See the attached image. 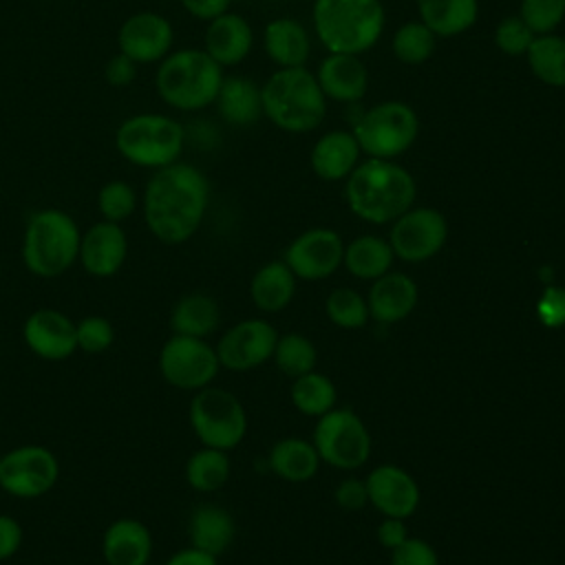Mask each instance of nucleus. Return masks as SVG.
Instances as JSON below:
<instances>
[{
  "instance_id": "nucleus-49",
  "label": "nucleus",
  "mask_w": 565,
  "mask_h": 565,
  "mask_svg": "<svg viewBox=\"0 0 565 565\" xmlns=\"http://www.w3.org/2000/svg\"><path fill=\"white\" fill-rule=\"evenodd\" d=\"M181 7L196 20L210 22L212 18L230 11L232 0H179Z\"/></svg>"
},
{
  "instance_id": "nucleus-29",
  "label": "nucleus",
  "mask_w": 565,
  "mask_h": 565,
  "mask_svg": "<svg viewBox=\"0 0 565 565\" xmlns=\"http://www.w3.org/2000/svg\"><path fill=\"white\" fill-rule=\"evenodd\" d=\"M419 20L437 38H457L479 18V0H415Z\"/></svg>"
},
{
  "instance_id": "nucleus-35",
  "label": "nucleus",
  "mask_w": 565,
  "mask_h": 565,
  "mask_svg": "<svg viewBox=\"0 0 565 565\" xmlns=\"http://www.w3.org/2000/svg\"><path fill=\"white\" fill-rule=\"evenodd\" d=\"M289 395H291V404L298 413H302L307 417H316V419L320 415L329 413L338 399V391H335V384L331 382V377L324 373H318L316 369L294 377Z\"/></svg>"
},
{
  "instance_id": "nucleus-51",
  "label": "nucleus",
  "mask_w": 565,
  "mask_h": 565,
  "mask_svg": "<svg viewBox=\"0 0 565 565\" xmlns=\"http://www.w3.org/2000/svg\"><path fill=\"white\" fill-rule=\"evenodd\" d=\"M530 565H545V563H530Z\"/></svg>"
},
{
  "instance_id": "nucleus-12",
  "label": "nucleus",
  "mask_w": 565,
  "mask_h": 565,
  "mask_svg": "<svg viewBox=\"0 0 565 565\" xmlns=\"http://www.w3.org/2000/svg\"><path fill=\"white\" fill-rule=\"evenodd\" d=\"M60 479L57 455L42 444L13 446L0 455V490L15 499H40Z\"/></svg>"
},
{
  "instance_id": "nucleus-43",
  "label": "nucleus",
  "mask_w": 565,
  "mask_h": 565,
  "mask_svg": "<svg viewBox=\"0 0 565 565\" xmlns=\"http://www.w3.org/2000/svg\"><path fill=\"white\" fill-rule=\"evenodd\" d=\"M536 318L547 329L565 327V287L547 285L536 300Z\"/></svg>"
},
{
  "instance_id": "nucleus-33",
  "label": "nucleus",
  "mask_w": 565,
  "mask_h": 565,
  "mask_svg": "<svg viewBox=\"0 0 565 565\" xmlns=\"http://www.w3.org/2000/svg\"><path fill=\"white\" fill-rule=\"evenodd\" d=\"M232 472V461L227 450H218V448H210V446H201L199 450H194L183 468L185 481L194 492H216L221 490Z\"/></svg>"
},
{
  "instance_id": "nucleus-17",
  "label": "nucleus",
  "mask_w": 565,
  "mask_h": 565,
  "mask_svg": "<svg viewBox=\"0 0 565 565\" xmlns=\"http://www.w3.org/2000/svg\"><path fill=\"white\" fill-rule=\"evenodd\" d=\"M22 340L26 349L40 360H68L77 351L75 320L62 309L40 307L26 316L22 324Z\"/></svg>"
},
{
  "instance_id": "nucleus-3",
  "label": "nucleus",
  "mask_w": 565,
  "mask_h": 565,
  "mask_svg": "<svg viewBox=\"0 0 565 565\" xmlns=\"http://www.w3.org/2000/svg\"><path fill=\"white\" fill-rule=\"evenodd\" d=\"M311 24L327 53L362 55L386 26L382 0H313Z\"/></svg>"
},
{
  "instance_id": "nucleus-48",
  "label": "nucleus",
  "mask_w": 565,
  "mask_h": 565,
  "mask_svg": "<svg viewBox=\"0 0 565 565\" xmlns=\"http://www.w3.org/2000/svg\"><path fill=\"white\" fill-rule=\"evenodd\" d=\"M377 541L382 547L386 550H395L399 543H404L408 539V527L404 523V519H393V516H384L382 523L377 525Z\"/></svg>"
},
{
  "instance_id": "nucleus-19",
  "label": "nucleus",
  "mask_w": 565,
  "mask_h": 565,
  "mask_svg": "<svg viewBox=\"0 0 565 565\" xmlns=\"http://www.w3.org/2000/svg\"><path fill=\"white\" fill-rule=\"evenodd\" d=\"M128 258V236L119 223L99 218L79 238L77 263L93 278H113Z\"/></svg>"
},
{
  "instance_id": "nucleus-50",
  "label": "nucleus",
  "mask_w": 565,
  "mask_h": 565,
  "mask_svg": "<svg viewBox=\"0 0 565 565\" xmlns=\"http://www.w3.org/2000/svg\"><path fill=\"white\" fill-rule=\"evenodd\" d=\"M163 565H218V556L207 554L194 545H188L170 554Z\"/></svg>"
},
{
  "instance_id": "nucleus-21",
  "label": "nucleus",
  "mask_w": 565,
  "mask_h": 565,
  "mask_svg": "<svg viewBox=\"0 0 565 565\" xmlns=\"http://www.w3.org/2000/svg\"><path fill=\"white\" fill-rule=\"evenodd\" d=\"M152 550L150 527L135 516L110 521L102 534V558L106 565H148Z\"/></svg>"
},
{
  "instance_id": "nucleus-52",
  "label": "nucleus",
  "mask_w": 565,
  "mask_h": 565,
  "mask_svg": "<svg viewBox=\"0 0 565 565\" xmlns=\"http://www.w3.org/2000/svg\"><path fill=\"white\" fill-rule=\"evenodd\" d=\"M102 565H106V563H102Z\"/></svg>"
},
{
  "instance_id": "nucleus-46",
  "label": "nucleus",
  "mask_w": 565,
  "mask_h": 565,
  "mask_svg": "<svg viewBox=\"0 0 565 565\" xmlns=\"http://www.w3.org/2000/svg\"><path fill=\"white\" fill-rule=\"evenodd\" d=\"M137 62L130 60L124 53H115L106 64H104V79L113 86V88H126L135 82L137 77Z\"/></svg>"
},
{
  "instance_id": "nucleus-31",
  "label": "nucleus",
  "mask_w": 565,
  "mask_h": 565,
  "mask_svg": "<svg viewBox=\"0 0 565 565\" xmlns=\"http://www.w3.org/2000/svg\"><path fill=\"white\" fill-rule=\"evenodd\" d=\"M296 280L285 260L265 263L249 280V298L263 313H278L294 300Z\"/></svg>"
},
{
  "instance_id": "nucleus-20",
  "label": "nucleus",
  "mask_w": 565,
  "mask_h": 565,
  "mask_svg": "<svg viewBox=\"0 0 565 565\" xmlns=\"http://www.w3.org/2000/svg\"><path fill=\"white\" fill-rule=\"evenodd\" d=\"M313 75L324 97L340 104L360 102L369 88V71L360 55L327 53Z\"/></svg>"
},
{
  "instance_id": "nucleus-13",
  "label": "nucleus",
  "mask_w": 565,
  "mask_h": 565,
  "mask_svg": "<svg viewBox=\"0 0 565 565\" xmlns=\"http://www.w3.org/2000/svg\"><path fill=\"white\" fill-rule=\"evenodd\" d=\"M448 241L446 216L426 205H413L391 223L388 243L395 258L404 263H426L437 256Z\"/></svg>"
},
{
  "instance_id": "nucleus-6",
  "label": "nucleus",
  "mask_w": 565,
  "mask_h": 565,
  "mask_svg": "<svg viewBox=\"0 0 565 565\" xmlns=\"http://www.w3.org/2000/svg\"><path fill=\"white\" fill-rule=\"evenodd\" d=\"M223 77V66L203 49H179L159 62L154 88L168 106L190 113L214 104Z\"/></svg>"
},
{
  "instance_id": "nucleus-38",
  "label": "nucleus",
  "mask_w": 565,
  "mask_h": 565,
  "mask_svg": "<svg viewBox=\"0 0 565 565\" xmlns=\"http://www.w3.org/2000/svg\"><path fill=\"white\" fill-rule=\"evenodd\" d=\"M324 311H327V318L335 327L349 329V331L362 329L366 324V320L371 318L366 298L351 287L333 289L324 300Z\"/></svg>"
},
{
  "instance_id": "nucleus-4",
  "label": "nucleus",
  "mask_w": 565,
  "mask_h": 565,
  "mask_svg": "<svg viewBox=\"0 0 565 565\" xmlns=\"http://www.w3.org/2000/svg\"><path fill=\"white\" fill-rule=\"evenodd\" d=\"M263 117L276 128L302 135L316 130L327 117V97L307 66L278 68L260 86Z\"/></svg>"
},
{
  "instance_id": "nucleus-14",
  "label": "nucleus",
  "mask_w": 565,
  "mask_h": 565,
  "mask_svg": "<svg viewBox=\"0 0 565 565\" xmlns=\"http://www.w3.org/2000/svg\"><path fill=\"white\" fill-rule=\"evenodd\" d=\"M278 342V331L263 318H245L223 331L214 344L221 369L252 371L271 360Z\"/></svg>"
},
{
  "instance_id": "nucleus-1",
  "label": "nucleus",
  "mask_w": 565,
  "mask_h": 565,
  "mask_svg": "<svg viewBox=\"0 0 565 565\" xmlns=\"http://www.w3.org/2000/svg\"><path fill=\"white\" fill-rule=\"evenodd\" d=\"M207 203V177L183 161L154 170L141 194L146 227L163 245L188 243L199 232Z\"/></svg>"
},
{
  "instance_id": "nucleus-30",
  "label": "nucleus",
  "mask_w": 565,
  "mask_h": 565,
  "mask_svg": "<svg viewBox=\"0 0 565 565\" xmlns=\"http://www.w3.org/2000/svg\"><path fill=\"white\" fill-rule=\"evenodd\" d=\"M320 455L316 446L300 437H285L278 439L267 455L269 470L291 483H305L316 477L320 468Z\"/></svg>"
},
{
  "instance_id": "nucleus-45",
  "label": "nucleus",
  "mask_w": 565,
  "mask_h": 565,
  "mask_svg": "<svg viewBox=\"0 0 565 565\" xmlns=\"http://www.w3.org/2000/svg\"><path fill=\"white\" fill-rule=\"evenodd\" d=\"M333 499L338 503V508L347 510V512H358L364 505H369V494H366V483L364 479L358 477H347L335 486Z\"/></svg>"
},
{
  "instance_id": "nucleus-34",
  "label": "nucleus",
  "mask_w": 565,
  "mask_h": 565,
  "mask_svg": "<svg viewBox=\"0 0 565 565\" xmlns=\"http://www.w3.org/2000/svg\"><path fill=\"white\" fill-rule=\"evenodd\" d=\"M532 75L550 86L565 88V38L554 33L536 35L525 53Z\"/></svg>"
},
{
  "instance_id": "nucleus-53",
  "label": "nucleus",
  "mask_w": 565,
  "mask_h": 565,
  "mask_svg": "<svg viewBox=\"0 0 565 565\" xmlns=\"http://www.w3.org/2000/svg\"><path fill=\"white\" fill-rule=\"evenodd\" d=\"M148 565H150V563H148Z\"/></svg>"
},
{
  "instance_id": "nucleus-36",
  "label": "nucleus",
  "mask_w": 565,
  "mask_h": 565,
  "mask_svg": "<svg viewBox=\"0 0 565 565\" xmlns=\"http://www.w3.org/2000/svg\"><path fill=\"white\" fill-rule=\"evenodd\" d=\"M437 46V35L422 22V20H408L391 38V51L395 60L408 66L424 64L433 57Z\"/></svg>"
},
{
  "instance_id": "nucleus-47",
  "label": "nucleus",
  "mask_w": 565,
  "mask_h": 565,
  "mask_svg": "<svg viewBox=\"0 0 565 565\" xmlns=\"http://www.w3.org/2000/svg\"><path fill=\"white\" fill-rule=\"evenodd\" d=\"M24 541V530L20 525V521L11 514L0 512V563L11 561Z\"/></svg>"
},
{
  "instance_id": "nucleus-39",
  "label": "nucleus",
  "mask_w": 565,
  "mask_h": 565,
  "mask_svg": "<svg viewBox=\"0 0 565 565\" xmlns=\"http://www.w3.org/2000/svg\"><path fill=\"white\" fill-rule=\"evenodd\" d=\"M137 207L139 194L128 181L113 179L97 190V212L104 221L121 225L137 212Z\"/></svg>"
},
{
  "instance_id": "nucleus-42",
  "label": "nucleus",
  "mask_w": 565,
  "mask_h": 565,
  "mask_svg": "<svg viewBox=\"0 0 565 565\" xmlns=\"http://www.w3.org/2000/svg\"><path fill=\"white\" fill-rule=\"evenodd\" d=\"M521 20L536 33H554L565 20V0H521Z\"/></svg>"
},
{
  "instance_id": "nucleus-22",
  "label": "nucleus",
  "mask_w": 565,
  "mask_h": 565,
  "mask_svg": "<svg viewBox=\"0 0 565 565\" xmlns=\"http://www.w3.org/2000/svg\"><path fill=\"white\" fill-rule=\"evenodd\" d=\"M419 300L417 282L402 271H386L384 276L375 278L369 294V316L380 324H393L408 318Z\"/></svg>"
},
{
  "instance_id": "nucleus-40",
  "label": "nucleus",
  "mask_w": 565,
  "mask_h": 565,
  "mask_svg": "<svg viewBox=\"0 0 565 565\" xmlns=\"http://www.w3.org/2000/svg\"><path fill=\"white\" fill-rule=\"evenodd\" d=\"M77 351L88 355L106 353L115 342V327L104 316H84L75 322Z\"/></svg>"
},
{
  "instance_id": "nucleus-16",
  "label": "nucleus",
  "mask_w": 565,
  "mask_h": 565,
  "mask_svg": "<svg viewBox=\"0 0 565 565\" xmlns=\"http://www.w3.org/2000/svg\"><path fill=\"white\" fill-rule=\"evenodd\" d=\"M174 44L170 20L157 11H137L128 15L117 31V51L137 64H159Z\"/></svg>"
},
{
  "instance_id": "nucleus-27",
  "label": "nucleus",
  "mask_w": 565,
  "mask_h": 565,
  "mask_svg": "<svg viewBox=\"0 0 565 565\" xmlns=\"http://www.w3.org/2000/svg\"><path fill=\"white\" fill-rule=\"evenodd\" d=\"M170 331L177 335L203 338L212 335L221 324V307L205 291L183 294L170 309Z\"/></svg>"
},
{
  "instance_id": "nucleus-32",
  "label": "nucleus",
  "mask_w": 565,
  "mask_h": 565,
  "mask_svg": "<svg viewBox=\"0 0 565 565\" xmlns=\"http://www.w3.org/2000/svg\"><path fill=\"white\" fill-rule=\"evenodd\" d=\"M393 260L395 254L391 249L388 238H382L377 234H362L344 245L342 265L358 280L373 282L375 278L391 271Z\"/></svg>"
},
{
  "instance_id": "nucleus-2",
  "label": "nucleus",
  "mask_w": 565,
  "mask_h": 565,
  "mask_svg": "<svg viewBox=\"0 0 565 565\" xmlns=\"http://www.w3.org/2000/svg\"><path fill=\"white\" fill-rule=\"evenodd\" d=\"M349 210L371 223L386 225L415 205V177L395 159H364L344 179Z\"/></svg>"
},
{
  "instance_id": "nucleus-11",
  "label": "nucleus",
  "mask_w": 565,
  "mask_h": 565,
  "mask_svg": "<svg viewBox=\"0 0 565 565\" xmlns=\"http://www.w3.org/2000/svg\"><path fill=\"white\" fill-rule=\"evenodd\" d=\"M157 366L166 384L192 393L210 386L221 371L214 344L203 338L177 333L161 344Z\"/></svg>"
},
{
  "instance_id": "nucleus-44",
  "label": "nucleus",
  "mask_w": 565,
  "mask_h": 565,
  "mask_svg": "<svg viewBox=\"0 0 565 565\" xmlns=\"http://www.w3.org/2000/svg\"><path fill=\"white\" fill-rule=\"evenodd\" d=\"M391 565H439V556L428 541L408 536L391 550Z\"/></svg>"
},
{
  "instance_id": "nucleus-9",
  "label": "nucleus",
  "mask_w": 565,
  "mask_h": 565,
  "mask_svg": "<svg viewBox=\"0 0 565 565\" xmlns=\"http://www.w3.org/2000/svg\"><path fill=\"white\" fill-rule=\"evenodd\" d=\"M188 422L201 446L232 450L247 435V413L241 399L221 386L196 391L188 406Z\"/></svg>"
},
{
  "instance_id": "nucleus-8",
  "label": "nucleus",
  "mask_w": 565,
  "mask_h": 565,
  "mask_svg": "<svg viewBox=\"0 0 565 565\" xmlns=\"http://www.w3.org/2000/svg\"><path fill=\"white\" fill-rule=\"evenodd\" d=\"M369 159H397L419 137V117L402 99H384L366 108L351 130Z\"/></svg>"
},
{
  "instance_id": "nucleus-23",
  "label": "nucleus",
  "mask_w": 565,
  "mask_h": 565,
  "mask_svg": "<svg viewBox=\"0 0 565 565\" xmlns=\"http://www.w3.org/2000/svg\"><path fill=\"white\" fill-rule=\"evenodd\" d=\"M252 46L254 29L241 13L225 11L205 26L203 51L223 68L241 64L252 53Z\"/></svg>"
},
{
  "instance_id": "nucleus-41",
  "label": "nucleus",
  "mask_w": 565,
  "mask_h": 565,
  "mask_svg": "<svg viewBox=\"0 0 565 565\" xmlns=\"http://www.w3.org/2000/svg\"><path fill=\"white\" fill-rule=\"evenodd\" d=\"M494 46L508 57H525L530 44L534 42L536 33L521 20V15H505L494 26Z\"/></svg>"
},
{
  "instance_id": "nucleus-7",
  "label": "nucleus",
  "mask_w": 565,
  "mask_h": 565,
  "mask_svg": "<svg viewBox=\"0 0 565 565\" xmlns=\"http://www.w3.org/2000/svg\"><path fill=\"white\" fill-rule=\"evenodd\" d=\"M115 148L128 163L159 170L181 159L185 130L170 115L139 113L117 126Z\"/></svg>"
},
{
  "instance_id": "nucleus-5",
  "label": "nucleus",
  "mask_w": 565,
  "mask_h": 565,
  "mask_svg": "<svg viewBox=\"0 0 565 565\" xmlns=\"http://www.w3.org/2000/svg\"><path fill=\"white\" fill-rule=\"evenodd\" d=\"M82 230L77 221L57 207L35 210L22 234V263L35 278H60L75 263L79 254Z\"/></svg>"
},
{
  "instance_id": "nucleus-18",
  "label": "nucleus",
  "mask_w": 565,
  "mask_h": 565,
  "mask_svg": "<svg viewBox=\"0 0 565 565\" xmlns=\"http://www.w3.org/2000/svg\"><path fill=\"white\" fill-rule=\"evenodd\" d=\"M369 503L382 514L393 519H408L422 499L415 477L397 463L375 466L366 479Z\"/></svg>"
},
{
  "instance_id": "nucleus-10",
  "label": "nucleus",
  "mask_w": 565,
  "mask_h": 565,
  "mask_svg": "<svg viewBox=\"0 0 565 565\" xmlns=\"http://www.w3.org/2000/svg\"><path fill=\"white\" fill-rule=\"evenodd\" d=\"M320 461L338 470H355L371 457V433L362 417L351 408H331L313 426V439Z\"/></svg>"
},
{
  "instance_id": "nucleus-26",
  "label": "nucleus",
  "mask_w": 565,
  "mask_h": 565,
  "mask_svg": "<svg viewBox=\"0 0 565 565\" xmlns=\"http://www.w3.org/2000/svg\"><path fill=\"white\" fill-rule=\"evenodd\" d=\"M214 106L225 124L234 128H249L263 117L260 86L243 75L223 77Z\"/></svg>"
},
{
  "instance_id": "nucleus-15",
  "label": "nucleus",
  "mask_w": 565,
  "mask_h": 565,
  "mask_svg": "<svg viewBox=\"0 0 565 565\" xmlns=\"http://www.w3.org/2000/svg\"><path fill=\"white\" fill-rule=\"evenodd\" d=\"M344 258V241L331 227H309L285 249V265L298 280H324L338 271Z\"/></svg>"
},
{
  "instance_id": "nucleus-25",
  "label": "nucleus",
  "mask_w": 565,
  "mask_h": 565,
  "mask_svg": "<svg viewBox=\"0 0 565 565\" xmlns=\"http://www.w3.org/2000/svg\"><path fill=\"white\" fill-rule=\"evenodd\" d=\"M263 49L278 68L305 66L311 53V38L302 22L289 15H280L265 24Z\"/></svg>"
},
{
  "instance_id": "nucleus-37",
  "label": "nucleus",
  "mask_w": 565,
  "mask_h": 565,
  "mask_svg": "<svg viewBox=\"0 0 565 565\" xmlns=\"http://www.w3.org/2000/svg\"><path fill=\"white\" fill-rule=\"evenodd\" d=\"M274 362L287 377H298L302 373H309L316 369L318 351L316 344L302 335V333H285L278 335L276 349H274Z\"/></svg>"
},
{
  "instance_id": "nucleus-24",
  "label": "nucleus",
  "mask_w": 565,
  "mask_h": 565,
  "mask_svg": "<svg viewBox=\"0 0 565 565\" xmlns=\"http://www.w3.org/2000/svg\"><path fill=\"white\" fill-rule=\"evenodd\" d=\"M362 150L351 130H329L316 139L309 152V166L322 181H344L360 163Z\"/></svg>"
},
{
  "instance_id": "nucleus-28",
  "label": "nucleus",
  "mask_w": 565,
  "mask_h": 565,
  "mask_svg": "<svg viewBox=\"0 0 565 565\" xmlns=\"http://www.w3.org/2000/svg\"><path fill=\"white\" fill-rule=\"evenodd\" d=\"M188 536L190 545L207 554L221 556L236 536V521L225 508L216 503H203L190 514Z\"/></svg>"
}]
</instances>
